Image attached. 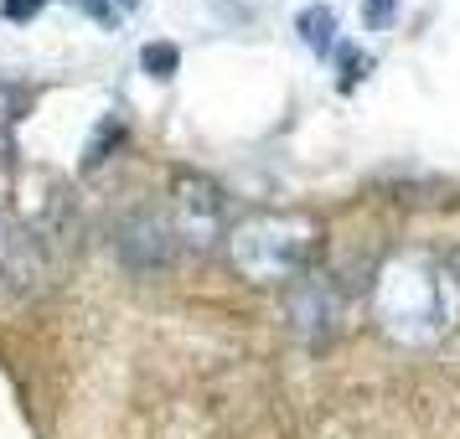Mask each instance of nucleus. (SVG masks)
I'll list each match as a JSON object with an SVG mask.
<instances>
[{
  "label": "nucleus",
  "mask_w": 460,
  "mask_h": 439,
  "mask_svg": "<svg viewBox=\"0 0 460 439\" xmlns=\"http://www.w3.org/2000/svg\"><path fill=\"white\" fill-rule=\"evenodd\" d=\"M377 326L403 341V347H429L456 326L460 315V279L439 269L429 253H398L394 264H383L373 290Z\"/></svg>",
  "instance_id": "obj_1"
},
{
  "label": "nucleus",
  "mask_w": 460,
  "mask_h": 439,
  "mask_svg": "<svg viewBox=\"0 0 460 439\" xmlns=\"http://www.w3.org/2000/svg\"><path fill=\"white\" fill-rule=\"evenodd\" d=\"M315 249V228L305 217H285V212H270V217H253L228 238L233 269L243 279H259V285H274V279H295L305 269V259Z\"/></svg>",
  "instance_id": "obj_2"
},
{
  "label": "nucleus",
  "mask_w": 460,
  "mask_h": 439,
  "mask_svg": "<svg viewBox=\"0 0 460 439\" xmlns=\"http://www.w3.org/2000/svg\"><path fill=\"white\" fill-rule=\"evenodd\" d=\"M295 31H300V42L311 47V52H332V42H336V11H332V5H305V11L295 16Z\"/></svg>",
  "instance_id": "obj_3"
},
{
  "label": "nucleus",
  "mask_w": 460,
  "mask_h": 439,
  "mask_svg": "<svg viewBox=\"0 0 460 439\" xmlns=\"http://www.w3.org/2000/svg\"><path fill=\"white\" fill-rule=\"evenodd\" d=\"M125 140H129V129L119 125L114 114H109L104 125H99V135L88 140V150H84V166H104V161H109V150H119Z\"/></svg>",
  "instance_id": "obj_4"
},
{
  "label": "nucleus",
  "mask_w": 460,
  "mask_h": 439,
  "mask_svg": "<svg viewBox=\"0 0 460 439\" xmlns=\"http://www.w3.org/2000/svg\"><path fill=\"white\" fill-rule=\"evenodd\" d=\"M140 67H146L150 78H171V73L181 67V47L176 42H146L140 47Z\"/></svg>",
  "instance_id": "obj_5"
},
{
  "label": "nucleus",
  "mask_w": 460,
  "mask_h": 439,
  "mask_svg": "<svg viewBox=\"0 0 460 439\" xmlns=\"http://www.w3.org/2000/svg\"><path fill=\"white\" fill-rule=\"evenodd\" d=\"M394 16H398V0H362V22H367V31H383Z\"/></svg>",
  "instance_id": "obj_6"
},
{
  "label": "nucleus",
  "mask_w": 460,
  "mask_h": 439,
  "mask_svg": "<svg viewBox=\"0 0 460 439\" xmlns=\"http://www.w3.org/2000/svg\"><path fill=\"white\" fill-rule=\"evenodd\" d=\"M42 11V0H0V16L5 22H31Z\"/></svg>",
  "instance_id": "obj_7"
},
{
  "label": "nucleus",
  "mask_w": 460,
  "mask_h": 439,
  "mask_svg": "<svg viewBox=\"0 0 460 439\" xmlns=\"http://www.w3.org/2000/svg\"><path fill=\"white\" fill-rule=\"evenodd\" d=\"M73 5H78V11H88L99 26H119V16H114V5H109V0H73Z\"/></svg>",
  "instance_id": "obj_8"
},
{
  "label": "nucleus",
  "mask_w": 460,
  "mask_h": 439,
  "mask_svg": "<svg viewBox=\"0 0 460 439\" xmlns=\"http://www.w3.org/2000/svg\"><path fill=\"white\" fill-rule=\"evenodd\" d=\"M341 63H347V88H352L357 78H362V73H367V57H362V52H357V47H341Z\"/></svg>",
  "instance_id": "obj_9"
},
{
  "label": "nucleus",
  "mask_w": 460,
  "mask_h": 439,
  "mask_svg": "<svg viewBox=\"0 0 460 439\" xmlns=\"http://www.w3.org/2000/svg\"><path fill=\"white\" fill-rule=\"evenodd\" d=\"M119 5H125V11H140V0H119Z\"/></svg>",
  "instance_id": "obj_10"
},
{
  "label": "nucleus",
  "mask_w": 460,
  "mask_h": 439,
  "mask_svg": "<svg viewBox=\"0 0 460 439\" xmlns=\"http://www.w3.org/2000/svg\"><path fill=\"white\" fill-rule=\"evenodd\" d=\"M456 279H460V264H456Z\"/></svg>",
  "instance_id": "obj_11"
}]
</instances>
